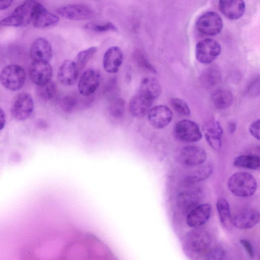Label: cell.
<instances>
[{"instance_id": "17", "label": "cell", "mask_w": 260, "mask_h": 260, "mask_svg": "<svg viewBox=\"0 0 260 260\" xmlns=\"http://www.w3.org/2000/svg\"><path fill=\"white\" fill-rule=\"evenodd\" d=\"M123 60L122 50L117 46L110 47L105 52L103 60V68L110 74H115L119 70Z\"/></svg>"}, {"instance_id": "34", "label": "cell", "mask_w": 260, "mask_h": 260, "mask_svg": "<svg viewBox=\"0 0 260 260\" xmlns=\"http://www.w3.org/2000/svg\"><path fill=\"white\" fill-rule=\"evenodd\" d=\"M85 28L95 32H105L108 31H116V27L110 22L100 25L89 22L84 26Z\"/></svg>"}, {"instance_id": "30", "label": "cell", "mask_w": 260, "mask_h": 260, "mask_svg": "<svg viewBox=\"0 0 260 260\" xmlns=\"http://www.w3.org/2000/svg\"><path fill=\"white\" fill-rule=\"evenodd\" d=\"M125 113V102L122 98L113 99L109 107L111 116L116 120L123 118Z\"/></svg>"}, {"instance_id": "41", "label": "cell", "mask_w": 260, "mask_h": 260, "mask_svg": "<svg viewBox=\"0 0 260 260\" xmlns=\"http://www.w3.org/2000/svg\"><path fill=\"white\" fill-rule=\"evenodd\" d=\"M6 123V115L3 110L0 107V131L3 129Z\"/></svg>"}, {"instance_id": "4", "label": "cell", "mask_w": 260, "mask_h": 260, "mask_svg": "<svg viewBox=\"0 0 260 260\" xmlns=\"http://www.w3.org/2000/svg\"><path fill=\"white\" fill-rule=\"evenodd\" d=\"M201 188L197 183H192L184 180L181 184L178 196V204L183 210L188 212L200 203L202 197Z\"/></svg>"}, {"instance_id": "3", "label": "cell", "mask_w": 260, "mask_h": 260, "mask_svg": "<svg viewBox=\"0 0 260 260\" xmlns=\"http://www.w3.org/2000/svg\"><path fill=\"white\" fill-rule=\"evenodd\" d=\"M38 2L26 0L16 8L8 16L2 19L0 24L5 26H25L32 22L34 12Z\"/></svg>"}, {"instance_id": "11", "label": "cell", "mask_w": 260, "mask_h": 260, "mask_svg": "<svg viewBox=\"0 0 260 260\" xmlns=\"http://www.w3.org/2000/svg\"><path fill=\"white\" fill-rule=\"evenodd\" d=\"M53 71L49 62L32 61L29 68V76L37 85H44L51 81Z\"/></svg>"}, {"instance_id": "28", "label": "cell", "mask_w": 260, "mask_h": 260, "mask_svg": "<svg viewBox=\"0 0 260 260\" xmlns=\"http://www.w3.org/2000/svg\"><path fill=\"white\" fill-rule=\"evenodd\" d=\"M235 166L251 170H257L260 166L259 157L253 154L241 155L235 158Z\"/></svg>"}, {"instance_id": "13", "label": "cell", "mask_w": 260, "mask_h": 260, "mask_svg": "<svg viewBox=\"0 0 260 260\" xmlns=\"http://www.w3.org/2000/svg\"><path fill=\"white\" fill-rule=\"evenodd\" d=\"M57 13L62 17L72 20H83L92 17L93 12L88 6L72 4L58 8Z\"/></svg>"}, {"instance_id": "5", "label": "cell", "mask_w": 260, "mask_h": 260, "mask_svg": "<svg viewBox=\"0 0 260 260\" xmlns=\"http://www.w3.org/2000/svg\"><path fill=\"white\" fill-rule=\"evenodd\" d=\"M26 80V73L22 67L17 64L6 66L0 74V81L7 89L15 91L24 85Z\"/></svg>"}, {"instance_id": "2", "label": "cell", "mask_w": 260, "mask_h": 260, "mask_svg": "<svg viewBox=\"0 0 260 260\" xmlns=\"http://www.w3.org/2000/svg\"><path fill=\"white\" fill-rule=\"evenodd\" d=\"M184 243L186 250L191 254L201 255L205 254L211 248L212 238L207 231L198 228L186 235Z\"/></svg>"}, {"instance_id": "1", "label": "cell", "mask_w": 260, "mask_h": 260, "mask_svg": "<svg viewBox=\"0 0 260 260\" xmlns=\"http://www.w3.org/2000/svg\"><path fill=\"white\" fill-rule=\"evenodd\" d=\"M228 186L230 191L239 197L252 196L257 188V182L250 174L245 172H237L229 178Z\"/></svg>"}, {"instance_id": "42", "label": "cell", "mask_w": 260, "mask_h": 260, "mask_svg": "<svg viewBox=\"0 0 260 260\" xmlns=\"http://www.w3.org/2000/svg\"><path fill=\"white\" fill-rule=\"evenodd\" d=\"M229 129L230 133H232L235 132L236 129V124L234 122H231L229 123Z\"/></svg>"}, {"instance_id": "6", "label": "cell", "mask_w": 260, "mask_h": 260, "mask_svg": "<svg viewBox=\"0 0 260 260\" xmlns=\"http://www.w3.org/2000/svg\"><path fill=\"white\" fill-rule=\"evenodd\" d=\"M196 26L200 33L206 36H213L220 32L223 27V22L221 17L217 13L208 11L198 17Z\"/></svg>"}, {"instance_id": "36", "label": "cell", "mask_w": 260, "mask_h": 260, "mask_svg": "<svg viewBox=\"0 0 260 260\" xmlns=\"http://www.w3.org/2000/svg\"><path fill=\"white\" fill-rule=\"evenodd\" d=\"M76 100L70 95L64 98L62 101V107L66 112H70L72 111L76 103Z\"/></svg>"}, {"instance_id": "15", "label": "cell", "mask_w": 260, "mask_h": 260, "mask_svg": "<svg viewBox=\"0 0 260 260\" xmlns=\"http://www.w3.org/2000/svg\"><path fill=\"white\" fill-rule=\"evenodd\" d=\"M203 129L209 146L215 151L219 150L222 146L223 131L219 122L210 120L204 125Z\"/></svg>"}, {"instance_id": "24", "label": "cell", "mask_w": 260, "mask_h": 260, "mask_svg": "<svg viewBox=\"0 0 260 260\" xmlns=\"http://www.w3.org/2000/svg\"><path fill=\"white\" fill-rule=\"evenodd\" d=\"M138 92L154 101L160 95L161 88L156 78L148 77L142 80Z\"/></svg>"}, {"instance_id": "21", "label": "cell", "mask_w": 260, "mask_h": 260, "mask_svg": "<svg viewBox=\"0 0 260 260\" xmlns=\"http://www.w3.org/2000/svg\"><path fill=\"white\" fill-rule=\"evenodd\" d=\"M79 72L75 61L66 60L58 69V80L64 85H72L77 81Z\"/></svg>"}, {"instance_id": "29", "label": "cell", "mask_w": 260, "mask_h": 260, "mask_svg": "<svg viewBox=\"0 0 260 260\" xmlns=\"http://www.w3.org/2000/svg\"><path fill=\"white\" fill-rule=\"evenodd\" d=\"M213 167L210 165L201 167L191 175L186 177L184 180L192 183H198L208 178L212 173Z\"/></svg>"}, {"instance_id": "39", "label": "cell", "mask_w": 260, "mask_h": 260, "mask_svg": "<svg viewBox=\"0 0 260 260\" xmlns=\"http://www.w3.org/2000/svg\"><path fill=\"white\" fill-rule=\"evenodd\" d=\"M240 242L245 250L248 256L252 258L254 256V250L250 242L246 239H241Z\"/></svg>"}, {"instance_id": "33", "label": "cell", "mask_w": 260, "mask_h": 260, "mask_svg": "<svg viewBox=\"0 0 260 260\" xmlns=\"http://www.w3.org/2000/svg\"><path fill=\"white\" fill-rule=\"evenodd\" d=\"M171 104L175 111L183 116H188L190 114V110L187 103L183 100L175 98L171 100Z\"/></svg>"}, {"instance_id": "37", "label": "cell", "mask_w": 260, "mask_h": 260, "mask_svg": "<svg viewBox=\"0 0 260 260\" xmlns=\"http://www.w3.org/2000/svg\"><path fill=\"white\" fill-rule=\"evenodd\" d=\"M250 135L256 139L259 140V119L253 121L249 126Z\"/></svg>"}, {"instance_id": "22", "label": "cell", "mask_w": 260, "mask_h": 260, "mask_svg": "<svg viewBox=\"0 0 260 260\" xmlns=\"http://www.w3.org/2000/svg\"><path fill=\"white\" fill-rule=\"evenodd\" d=\"M259 211L255 209H249L241 212L232 218V224L241 230L252 228L259 222Z\"/></svg>"}, {"instance_id": "38", "label": "cell", "mask_w": 260, "mask_h": 260, "mask_svg": "<svg viewBox=\"0 0 260 260\" xmlns=\"http://www.w3.org/2000/svg\"><path fill=\"white\" fill-rule=\"evenodd\" d=\"M259 79L254 80L250 84L247 90L248 94L252 96H256L259 94Z\"/></svg>"}, {"instance_id": "25", "label": "cell", "mask_w": 260, "mask_h": 260, "mask_svg": "<svg viewBox=\"0 0 260 260\" xmlns=\"http://www.w3.org/2000/svg\"><path fill=\"white\" fill-rule=\"evenodd\" d=\"M232 92L226 89L215 90L211 94V101L214 106L217 109L223 110L230 107L233 102Z\"/></svg>"}, {"instance_id": "40", "label": "cell", "mask_w": 260, "mask_h": 260, "mask_svg": "<svg viewBox=\"0 0 260 260\" xmlns=\"http://www.w3.org/2000/svg\"><path fill=\"white\" fill-rule=\"evenodd\" d=\"M13 0H0V10L8 8L12 4Z\"/></svg>"}, {"instance_id": "19", "label": "cell", "mask_w": 260, "mask_h": 260, "mask_svg": "<svg viewBox=\"0 0 260 260\" xmlns=\"http://www.w3.org/2000/svg\"><path fill=\"white\" fill-rule=\"evenodd\" d=\"M153 102L152 100L138 92L130 100L129 112L135 118H142L147 114Z\"/></svg>"}, {"instance_id": "9", "label": "cell", "mask_w": 260, "mask_h": 260, "mask_svg": "<svg viewBox=\"0 0 260 260\" xmlns=\"http://www.w3.org/2000/svg\"><path fill=\"white\" fill-rule=\"evenodd\" d=\"M34 106V101L29 94L19 93L15 98L12 107V116L19 121L26 120L32 113Z\"/></svg>"}, {"instance_id": "10", "label": "cell", "mask_w": 260, "mask_h": 260, "mask_svg": "<svg viewBox=\"0 0 260 260\" xmlns=\"http://www.w3.org/2000/svg\"><path fill=\"white\" fill-rule=\"evenodd\" d=\"M100 83V75L95 70L88 69L80 76L78 83L79 92L83 96H88L93 94Z\"/></svg>"}, {"instance_id": "31", "label": "cell", "mask_w": 260, "mask_h": 260, "mask_svg": "<svg viewBox=\"0 0 260 260\" xmlns=\"http://www.w3.org/2000/svg\"><path fill=\"white\" fill-rule=\"evenodd\" d=\"M96 47H91L79 52L76 57V63L79 71H81L86 65L89 60L97 52Z\"/></svg>"}, {"instance_id": "26", "label": "cell", "mask_w": 260, "mask_h": 260, "mask_svg": "<svg viewBox=\"0 0 260 260\" xmlns=\"http://www.w3.org/2000/svg\"><path fill=\"white\" fill-rule=\"evenodd\" d=\"M221 79V73L216 66L207 67L202 73L200 81L202 85L210 88L218 84Z\"/></svg>"}, {"instance_id": "35", "label": "cell", "mask_w": 260, "mask_h": 260, "mask_svg": "<svg viewBox=\"0 0 260 260\" xmlns=\"http://www.w3.org/2000/svg\"><path fill=\"white\" fill-rule=\"evenodd\" d=\"M225 255L224 250L219 247L210 248L206 253L205 257L208 259H221Z\"/></svg>"}, {"instance_id": "23", "label": "cell", "mask_w": 260, "mask_h": 260, "mask_svg": "<svg viewBox=\"0 0 260 260\" xmlns=\"http://www.w3.org/2000/svg\"><path fill=\"white\" fill-rule=\"evenodd\" d=\"M58 18L38 3L34 14L32 23L36 28H45L57 23Z\"/></svg>"}, {"instance_id": "8", "label": "cell", "mask_w": 260, "mask_h": 260, "mask_svg": "<svg viewBox=\"0 0 260 260\" xmlns=\"http://www.w3.org/2000/svg\"><path fill=\"white\" fill-rule=\"evenodd\" d=\"M174 134L178 139L185 142H198L202 137L198 125L194 121L187 119L182 120L176 124Z\"/></svg>"}, {"instance_id": "16", "label": "cell", "mask_w": 260, "mask_h": 260, "mask_svg": "<svg viewBox=\"0 0 260 260\" xmlns=\"http://www.w3.org/2000/svg\"><path fill=\"white\" fill-rule=\"evenodd\" d=\"M218 8L220 12L230 20L239 19L246 10L243 0H219Z\"/></svg>"}, {"instance_id": "14", "label": "cell", "mask_w": 260, "mask_h": 260, "mask_svg": "<svg viewBox=\"0 0 260 260\" xmlns=\"http://www.w3.org/2000/svg\"><path fill=\"white\" fill-rule=\"evenodd\" d=\"M212 206L210 204H199L190 210L186 216L187 224L193 228H198L204 224L210 217Z\"/></svg>"}, {"instance_id": "20", "label": "cell", "mask_w": 260, "mask_h": 260, "mask_svg": "<svg viewBox=\"0 0 260 260\" xmlns=\"http://www.w3.org/2000/svg\"><path fill=\"white\" fill-rule=\"evenodd\" d=\"M52 55V47L45 38H39L33 42L30 50V56L32 61L49 62Z\"/></svg>"}, {"instance_id": "18", "label": "cell", "mask_w": 260, "mask_h": 260, "mask_svg": "<svg viewBox=\"0 0 260 260\" xmlns=\"http://www.w3.org/2000/svg\"><path fill=\"white\" fill-rule=\"evenodd\" d=\"M180 157L181 162L187 166H196L203 164L206 159V153L202 148L187 146L182 148Z\"/></svg>"}, {"instance_id": "32", "label": "cell", "mask_w": 260, "mask_h": 260, "mask_svg": "<svg viewBox=\"0 0 260 260\" xmlns=\"http://www.w3.org/2000/svg\"><path fill=\"white\" fill-rule=\"evenodd\" d=\"M38 92L39 95L44 100H52L57 93L56 85L51 81L44 85L38 86Z\"/></svg>"}, {"instance_id": "27", "label": "cell", "mask_w": 260, "mask_h": 260, "mask_svg": "<svg viewBox=\"0 0 260 260\" xmlns=\"http://www.w3.org/2000/svg\"><path fill=\"white\" fill-rule=\"evenodd\" d=\"M216 209L222 225L226 228H230L232 224V217L228 201L224 198L218 199L216 202Z\"/></svg>"}, {"instance_id": "12", "label": "cell", "mask_w": 260, "mask_h": 260, "mask_svg": "<svg viewBox=\"0 0 260 260\" xmlns=\"http://www.w3.org/2000/svg\"><path fill=\"white\" fill-rule=\"evenodd\" d=\"M172 111L166 106L158 105L150 109L147 113L150 124L155 128H162L167 126L173 118Z\"/></svg>"}, {"instance_id": "7", "label": "cell", "mask_w": 260, "mask_h": 260, "mask_svg": "<svg viewBox=\"0 0 260 260\" xmlns=\"http://www.w3.org/2000/svg\"><path fill=\"white\" fill-rule=\"evenodd\" d=\"M221 46L216 40L206 38L201 40L196 45V57L203 64L213 62L220 54Z\"/></svg>"}]
</instances>
